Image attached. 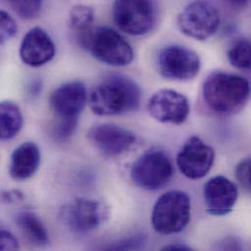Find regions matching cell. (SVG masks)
Returning <instances> with one entry per match:
<instances>
[{"label": "cell", "mask_w": 251, "mask_h": 251, "mask_svg": "<svg viewBox=\"0 0 251 251\" xmlns=\"http://www.w3.org/2000/svg\"><path fill=\"white\" fill-rule=\"evenodd\" d=\"M142 91L135 80L124 75L104 77L90 94V108L98 116H118L136 111Z\"/></svg>", "instance_id": "1"}, {"label": "cell", "mask_w": 251, "mask_h": 251, "mask_svg": "<svg viewBox=\"0 0 251 251\" xmlns=\"http://www.w3.org/2000/svg\"><path fill=\"white\" fill-rule=\"evenodd\" d=\"M251 95V85L245 77L223 72L210 74L202 86L206 106L220 116H231L240 112Z\"/></svg>", "instance_id": "2"}, {"label": "cell", "mask_w": 251, "mask_h": 251, "mask_svg": "<svg viewBox=\"0 0 251 251\" xmlns=\"http://www.w3.org/2000/svg\"><path fill=\"white\" fill-rule=\"evenodd\" d=\"M80 44L99 62L112 67H126L132 63L131 45L117 30L100 26L80 36Z\"/></svg>", "instance_id": "3"}, {"label": "cell", "mask_w": 251, "mask_h": 251, "mask_svg": "<svg viewBox=\"0 0 251 251\" xmlns=\"http://www.w3.org/2000/svg\"><path fill=\"white\" fill-rule=\"evenodd\" d=\"M191 220V199L182 191H169L154 203L151 212V225L154 231L163 236L182 232Z\"/></svg>", "instance_id": "4"}, {"label": "cell", "mask_w": 251, "mask_h": 251, "mask_svg": "<svg viewBox=\"0 0 251 251\" xmlns=\"http://www.w3.org/2000/svg\"><path fill=\"white\" fill-rule=\"evenodd\" d=\"M173 175V166L162 151L151 150L141 154L132 164V181L147 191H156L165 187Z\"/></svg>", "instance_id": "5"}, {"label": "cell", "mask_w": 251, "mask_h": 251, "mask_svg": "<svg viewBox=\"0 0 251 251\" xmlns=\"http://www.w3.org/2000/svg\"><path fill=\"white\" fill-rule=\"evenodd\" d=\"M113 18L118 27L129 35L149 33L156 21L153 0H115Z\"/></svg>", "instance_id": "6"}, {"label": "cell", "mask_w": 251, "mask_h": 251, "mask_svg": "<svg viewBox=\"0 0 251 251\" xmlns=\"http://www.w3.org/2000/svg\"><path fill=\"white\" fill-rule=\"evenodd\" d=\"M177 24L185 35L202 41L216 33L221 24V18L213 4L205 0H196L180 12Z\"/></svg>", "instance_id": "7"}, {"label": "cell", "mask_w": 251, "mask_h": 251, "mask_svg": "<svg viewBox=\"0 0 251 251\" xmlns=\"http://www.w3.org/2000/svg\"><path fill=\"white\" fill-rule=\"evenodd\" d=\"M156 66L164 78L188 81L199 75L201 60L196 52L185 46L170 45L159 52Z\"/></svg>", "instance_id": "8"}, {"label": "cell", "mask_w": 251, "mask_h": 251, "mask_svg": "<svg viewBox=\"0 0 251 251\" xmlns=\"http://www.w3.org/2000/svg\"><path fill=\"white\" fill-rule=\"evenodd\" d=\"M108 212L99 201L76 199L63 207L61 218L72 232L85 235L99 228L107 220Z\"/></svg>", "instance_id": "9"}, {"label": "cell", "mask_w": 251, "mask_h": 251, "mask_svg": "<svg viewBox=\"0 0 251 251\" xmlns=\"http://www.w3.org/2000/svg\"><path fill=\"white\" fill-rule=\"evenodd\" d=\"M215 158L212 147L200 137L192 136L183 145L177 155V164L181 173L189 179L203 178L211 169Z\"/></svg>", "instance_id": "10"}, {"label": "cell", "mask_w": 251, "mask_h": 251, "mask_svg": "<svg viewBox=\"0 0 251 251\" xmlns=\"http://www.w3.org/2000/svg\"><path fill=\"white\" fill-rule=\"evenodd\" d=\"M150 115L161 124L182 125L190 115V103L185 95L172 89L155 92L148 103Z\"/></svg>", "instance_id": "11"}, {"label": "cell", "mask_w": 251, "mask_h": 251, "mask_svg": "<svg viewBox=\"0 0 251 251\" xmlns=\"http://www.w3.org/2000/svg\"><path fill=\"white\" fill-rule=\"evenodd\" d=\"M87 137L94 147L109 156L125 153L137 142V137L132 131L111 124L92 126Z\"/></svg>", "instance_id": "12"}, {"label": "cell", "mask_w": 251, "mask_h": 251, "mask_svg": "<svg viewBox=\"0 0 251 251\" xmlns=\"http://www.w3.org/2000/svg\"><path fill=\"white\" fill-rule=\"evenodd\" d=\"M238 197L236 184L225 176H215L203 186L205 209L214 216H225L232 212Z\"/></svg>", "instance_id": "13"}, {"label": "cell", "mask_w": 251, "mask_h": 251, "mask_svg": "<svg viewBox=\"0 0 251 251\" xmlns=\"http://www.w3.org/2000/svg\"><path fill=\"white\" fill-rule=\"evenodd\" d=\"M88 100L85 84L74 80L62 84L50 96V107L58 118H78Z\"/></svg>", "instance_id": "14"}, {"label": "cell", "mask_w": 251, "mask_h": 251, "mask_svg": "<svg viewBox=\"0 0 251 251\" xmlns=\"http://www.w3.org/2000/svg\"><path fill=\"white\" fill-rule=\"evenodd\" d=\"M55 56V44L51 36L41 27H31L23 37L20 46L22 62L38 68L49 63Z\"/></svg>", "instance_id": "15"}, {"label": "cell", "mask_w": 251, "mask_h": 251, "mask_svg": "<svg viewBox=\"0 0 251 251\" xmlns=\"http://www.w3.org/2000/svg\"><path fill=\"white\" fill-rule=\"evenodd\" d=\"M41 160L38 146L33 142H25L13 151L10 159L9 174L17 181L26 180L37 171Z\"/></svg>", "instance_id": "16"}, {"label": "cell", "mask_w": 251, "mask_h": 251, "mask_svg": "<svg viewBox=\"0 0 251 251\" xmlns=\"http://www.w3.org/2000/svg\"><path fill=\"white\" fill-rule=\"evenodd\" d=\"M16 223L24 236L37 247H46L49 244L48 232L41 220L30 211L19 212Z\"/></svg>", "instance_id": "17"}, {"label": "cell", "mask_w": 251, "mask_h": 251, "mask_svg": "<svg viewBox=\"0 0 251 251\" xmlns=\"http://www.w3.org/2000/svg\"><path fill=\"white\" fill-rule=\"evenodd\" d=\"M0 137L2 141L13 139L24 124L22 112L12 101H3L0 106Z\"/></svg>", "instance_id": "18"}, {"label": "cell", "mask_w": 251, "mask_h": 251, "mask_svg": "<svg viewBox=\"0 0 251 251\" xmlns=\"http://www.w3.org/2000/svg\"><path fill=\"white\" fill-rule=\"evenodd\" d=\"M230 64L241 71L251 72V41L239 39L228 50Z\"/></svg>", "instance_id": "19"}, {"label": "cell", "mask_w": 251, "mask_h": 251, "mask_svg": "<svg viewBox=\"0 0 251 251\" xmlns=\"http://www.w3.org/2000/svg\"><path fill=\"white\" fill-rule=\"evenodd\" d=\"M94 21V10L84 4L75 5L69 14L68 25L71 29L75 31H85Z\"/></svg>", "instance_id": "20"}, {"label": "cell", "mask_w": 251, "mask_h": 251, "mask_svg": "<svg viewBox=\"0 0 251 251\" xmlns=\"http://www.w3.org/2000/svg\"><path fill=\"white\" fill-rule=\"evenodd\" d=\"M6 2L20 18L31 20L39 14L43 0H6Z\"/></svg>", "instance_id": "21"}, {"label": "cell", "mask_w": 251, "mask_h": 251, "mask_svg": "<svg viewBox=\"0 0 251 251\" xmlns=\"http://www.w3.org/2000/svg\"><path fill=\"white\" fill-rule=\"evenodd\" d=\"M78 124V118H59L53 128L52 134L58 141L69 140L75 133Z\"/></svg>", "instance_id": "22"}, {"label": "cell", "mask_w": 251, "mask_h": 251, "mask_svg": "<svg viewBox=\"0 0 251 251\" xmlns=\"http://www.w3.org/2000/svg\"><path fill=\"white\" fill-rule=\"evenodd\" d=\"M1 44L15 37L18 32V25L15 20L6 12L1 11Z\"/></svg>", "instance_id": "23"}, {"label": "cell", "mask_w": 251, "mask_h": 251, "mask_svg": "<svg viewBox=\"0 0 251 251\" xmlns=\"http://www.w3.org/2000/svg\"><path fill=\"white\" fill-rule=\"evenodd\" d=\"M236 177L241 186L251 194V157L239 162L236 167Z\"/></svg>", "instance_id": "24"}, {"label": "cell", "mask_w": 251, "mask_h": 251, "mask_svg": "<svg viewBox=\"0 0 251 251\" xmlns=\"http://www.w3.org/2000/svg\"><path fill=\"white\" fill-rule=\"evenodd\" d=\"M0 249L1 251H18L20 249L19 242L12 233L6 230H1Z\"/></svg>", "instance_id": "25"}, {"label": "cell", "mask_w": 251, "mask_h": 251, "mask_svg": "<svg viewBox=\"0 0 251 251\" xmlns=\"http://www.w3.org/2000/svg\"><path fill=\"white\" fill-rule=\"evenodd\" d=\"M24 200V194L20 191H7L3 192L2 194V201L6 203H13V202H19Z\"/></svg>", "instance_id": "26"}, {"label": "cell", "mask_w": 251, "mask_h": 251, "mask_svg": "<svg viewBox=\"0 0 251 251\" xmlns=\"http://www.w3.org/2000/svg\"><path fill=\"white\" fill-rule=\"evenodd\" d=\"M226 2L234 8L242 9V8H245L248 5L250 0H226Z\"/></svg>", "instance_id": "27"}, {"label": "cell", "mask_w": 251, "mask_h": 251, "mask_svg": "<svg viewBox=\"0 0 251 251\" xmlns=\"http://www.w3.org/2000/svg\"><path fill=\"white\" fill-rule=\"evenodd\" d=\"M163 251H192L190 248L182 245H169L163 248Z\"/></svg>", "instance_id": "28"}]
</instances>
